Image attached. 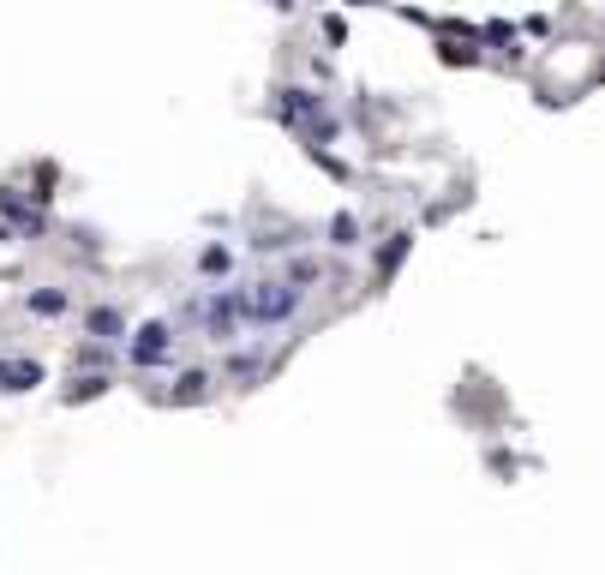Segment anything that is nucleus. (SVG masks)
<instances>
[{
  "mask_svg": "<svg viewBox=\"0 0 605 575\" xmlns=\"http://www.w3.org/2000/svg\"><path fill=\"white\" fill-rule=\"evenodd\" d=\"M84 324H90V336H102V342H114V336L126 330V324H120V312H108V306H96Z\"/></svg>",
  "mask_w": 605,
  "mask_h": 575,
  "instance_id": "4",
  "label": "nucleus"
},
{
  "mask_svg": "<svg viewBox=\"0 0 605 575\" xmlns=\"http://www.w3.org/2000/svg\"><path fill=\"white\" fill-rule=\"evenodd\" d=\"M204 384H210L204 372H186V378H180V390H174L168 402H198V396H204Z\"/></svg>",
  "mask_w": 605,
  "mask_h": 575,
  "instance_id": "6",
  "label": "nucleus"
},
{
  "mask_svg": "<svg viewBox=\"0 0 605 575\" xmlns=\"http://www.w3.org/2000/svg\"><path fill=\"white\" fill-rule=\"evenodd\" d=\"M42 366L36 360H0V390H36Z\"/></svg>",
  "mask_w": 605,
  "mask_h": 575,
  "instance_id": "3",
  "label": "nucleus"
},
{
  "mask_svg": "<svg viewBox=\"0 0 605 575\" xmlns=\"http://www.w3.org/2000/svg\"><path fill=\"white\" fill-rule=\"evenodd\" d=\"M102 390H108V378H84V384L66 390V402H90V396H102Z\"/></svg>",
  "mask_w": 605,
  "mask_h": 575,
  "instance_id": "9",
  "label": "nucleus"
},
{
  "mask_svg": "<svg viewBox=\"0 0 605 575\" xmlns=\"http://www.w3.org/2000/svg\"><path fill=\"white\" fill-rule=\"evenodd\" d=\"M276 6H282V12H288V6H294V0H276Z\"/></svg>",
  "mask_w": 605,
  "mask_h": 575,
  "instance_id": "11",
  "label": "nucleus"
},
{
  "mask_svg": "<svg viewBox=\"0 0 605 575\" xmlns=\"http://www.w3.org/2000/svg\"><path fill=\"white\" fill-rule=\"evenodd\" d=\"M30 312H48L54 318V312H66V294H54V288L48 294H30Z\"/></svg>",
  "mask_w": 605,
  "mask_h": 575,
  "instance_id": "8",
  "label": "nucleus"
},
{
  "mask_svg": "<svg viewBox=\"0 0 605 575\" xmlns=\"http://www.w3.org/2000/svg\"><path fill=\"white\" fill-rule=\"evenodd\" d=\"M294 306H300V288H294V282H258V288L240 294V312L258 318V324H282Z\"/></svg>",
  "mask_w": 605,
  "mask_h": 575,
  "instance_id": "1",
  "label": "nucleus"
},
{
  "mask_svg": "<svg viewBox=\"0 0 605 575\" xmlns=\"http://www.w3.org/2000/svg\"><path fill=\"white\" fill-rule=\"evenodd\" d=\"M354 234H360V228H354V216H336V222H330V240H336V246H360Z\"/></svg>",
  "mask_w": 605,
  "mask_h": 575,
  "instance_id": "7",
  "label": "nucleus"
},
{
  "mask_svg": "<svg viewBox=\"0 0 605 575\" xmlns=\"http://www.w3.org/2000/svg\"><path fill=\"white\" fill-rule=\"evenodd\" d=\"M198 264H204V276H228V252H222V246H210Z\"/></svg>",
  "mask_w": 605,
  "mask_h": 575,
  "instance_id": "10",
  "label": "nucleus"
},
{
  "mask_svg": "<svg viewBox=\"0 0 605 575\" xmlns=\"http://www.w3.org/2000/svg\"><path fill=\"white\" fill-rule=\"evenodd\" d=\"M408 246H414V234H390V246L378 252V276H390V270L402 264V252H408Z\"/></svg>",
  "mask_w": 605,
  "mask_h": 575,
  "instance_id": "5",
  "label": "nucleus"
},
{
  "mask_svg": "<svg viewBox=\"0 0 605 575\" xmlns=\"http://www.w3.org/2000/svg\"><path fill=\"white\" fill-rule=\"evenodd\" d=\"M168 348H174L168 324H144L138 342H132V366H156V360H168Z\"/></svg>",
  "mask_w": 605,
  "mask_h": 575,
  "instance_id": "2",
  "label": "nucleus"
}]
</instances>
